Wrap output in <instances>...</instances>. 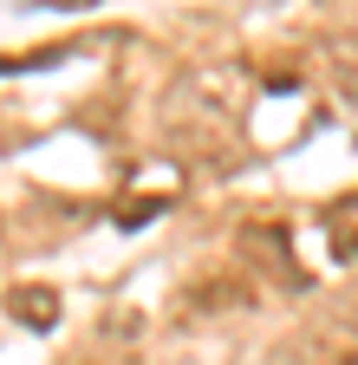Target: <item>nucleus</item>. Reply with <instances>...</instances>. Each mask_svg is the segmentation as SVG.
Segmentation results:
<instances>
[{"label": "nucleus", "mask_w": 358, "mask_h": 365, "mask_svg": "<svg viewBox=\"0 0 358 365\" xmlns=\"http://www.w3.org/2000/svg\"><path fill=\"white\" fill-rule=\"evenodd\" d=\"M7 313L20 319V327H33V333H53L59 327V294L53 287H14L7 294Z\"/></svg>", "instance_id": "obj_1"}, {"label": "nucleus", "mask_w": 358, "mask_h": 365, "mask_svg": "<svg viewBox=\"0 0 358 365\" xmlns=\"http://www.w3.org/2000/svg\"><path fill=\"white\" fill-rule=\"evenodd\" d=\"M150 215H163V196H144V202H124V209H117L124 228H137V222H150Z\"/></svg>", "instance_id": "obj_2"}, {"label": "nucleus", "mask_w": 358, "mask_h": 365, "mask_svg": "<svg viewBox=\"0 0 358 365\" xmlns=\"http://www.w3.org/2000/svg\"><path fill=\"white\" fill-rule=\"evenodd\" d=\"M358 255V235H339V261H352Z\"/></svg>", "instance_id": "obj_3"}]
</instances>
